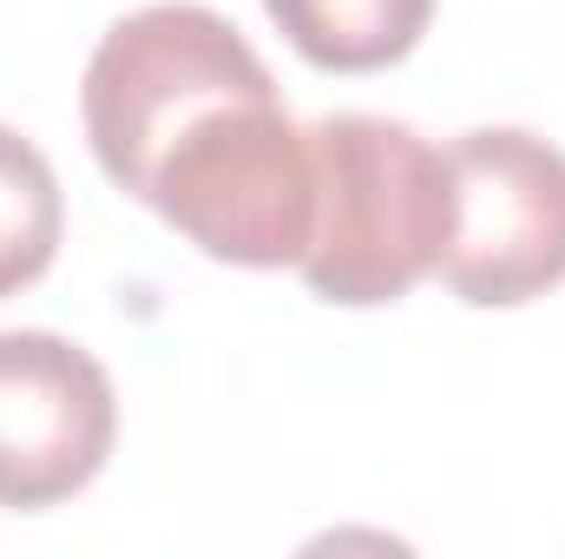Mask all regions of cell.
<instances>
[{
  "instance_id": "cell-1",
  "label": "cell",
  "mask_w": 565,
  "mask_h": 559,
  "mask_svg": "<svg viewBox=\"0 0 565 559\" xmlns=\"http://www.w3.org/2000/svg\"><path fill=\"white\" fill-rule=\"evenodd\" d=\"M316 151V238L302 283L322 303L375 309L434 277L454 238V171L447 151L402 119L329 113L309 126Z\"/></svg>"
},
{
  "instance_id": "cell-2",
  "label": "cell",
  "mask_w": 565,
  "mask_h": 559,
  "mask_svg": "<svg viewBox=\"0 0 565 559\" xmlns=\"http://www.w3.org/2000/svg\"><path fill=\"white\" fill-rule=\"evenodd\" d=\"M139 204H151L178 238H191L217 264H302L316 238L309 126L282 113L277 93L224 99L158 151Z\"/></svg>"
},
{
  "instance_id": "cell-3",
  "label": "cell",
  "mask_w": 565,
  "mask_h": 559,
  "mask_svg": "<svg viewBox=\"0 0 565 559\" xmlns=\"http://www.w3.org/2000/svg\"><path fill=\"white\" fill-rule=\"evenodd\" d=\"M277 93L257 46L211 7L158 0L126 13L86 66V139L119 191L145 198L158 151L224 99Z\"/></svg>"
},
{
  "instance_id": "cell-4",
  "label": "cell",
  "mask_w": 565,
  "mask_h": 559,
  "mask_svg": "<svg viewBox=\"0 0 565 559\" xmlns=\"http://www.w3.org/2000/svg\"><path fill=\"white\" fill-rule=\"evenodd\" d=\"M454 238L434 264L460 303L513 309L565 283V151L520 126H480L447 145Z\"/></svg>"
},
{
  "instance_id": "cell-5",
  "label": "cell",
  "mask_w": 565,
  "mask_h": 559,
  "mask_svg": "<svg viewBox=\"0 0 565 559\" xmlns=\"http://www.w3.org/2000/svg\"><path fill=\"white\" fill-rule=\"evenodd\" d=\"M119 434L113 376L53 329H0V507L79 494Z\"/></svg>"
},
{
  "instance_id": "cell-6",
  "label": "cell",
  "mask_w": 565,
  "mask_h": 559,
  "mask_svg": "<svg viewBox=\"0 0 565 559\" xmlns=\"http://www.w3.org/2000/svg\"><path fill=\"white\" fill-rule=\"evenodd\" d=\"M282 40L322 73H375L422 46L434 0H264Z\"/></svg>"
},
{
  "instance_id": "cell-7",
  "label": "cell",
  "mask_w": 565,
  "mask_h": 559,
  "mask_svg": "<svg viewBox=\"0 0 565 559\" xmlns=\"http://www.w3.org/2000/svg\"><path fill=\"white\" fill-rule=\"evenodd\" d=\"M60 231H66V204H60L53 165L40 158L33 139L0 126V296L53 271Z\"/></svg>"
}]
</instances>
